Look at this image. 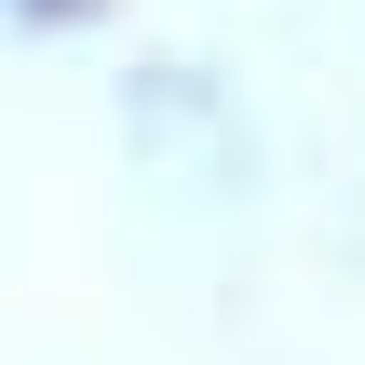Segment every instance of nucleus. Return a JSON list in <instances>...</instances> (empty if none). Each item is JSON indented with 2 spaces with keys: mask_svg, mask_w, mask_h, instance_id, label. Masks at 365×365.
I'll use <instances>...</instances> for the list:
<instances>
[{
  "mask_svg": "<svg viewBox=\"0 0 365 365\" xmlns=\"http://www.w3.org/2000/svg\"><path fill=\"white\" fill-rule=\"evenodd\" d=\"M0 14H27V27H81V14H108V0H0Z\"/></svg>",
  "mask_w": 365,
  "mask_h": 365,
  "instance_id": "1",
  "label": "nucleus"
}]
</instances>
